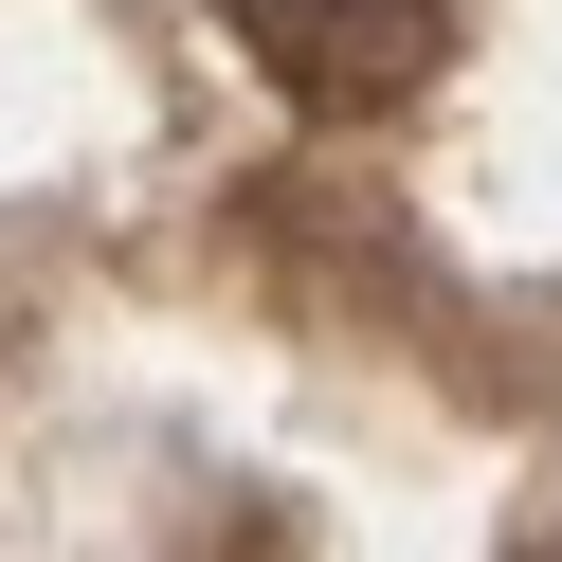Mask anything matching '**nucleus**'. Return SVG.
I'll use <instances>...</instances> for the list:
<instances>
[{"mask_svg": "<svg viewBox=\"0 0 562 562\" xmlns=\"http://www.w3.org/2000/svg\"><path fill=\"white\" fill-rule=\"evenodd\" d=\"M236 37H255L291 91H381V74L436 55V0H236Z\"/></svg>", "mask_w": 562, "mask_h": 562, "instance_id": "f257e3e1", "label": "nucleus"}]
</instances>
